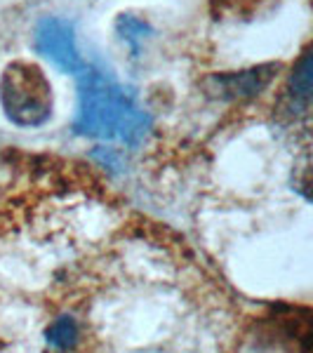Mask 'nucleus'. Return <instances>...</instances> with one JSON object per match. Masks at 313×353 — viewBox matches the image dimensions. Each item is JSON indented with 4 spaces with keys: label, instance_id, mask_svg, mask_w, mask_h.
<instances>
[{
    "label": "nucleus",
    "instance_id": "f257e3e1",
    "mask_svg": "<svg viewBox=\"0 0 313 353\" xmlns=\"http://www.w3.org/2000/svg\"><path fill=\"white\" fill-rule=\"evenodd\" d=\"M151 116L130 90L101 68H83L78 76V113L73 130L81 137L137 146L151 132Z\"/></svg>",
    "mask_w": 313,
    "mask_h": 353
},
{
    "label": "nucleus",
    "instance_id": "f03ea898",
    "mask_svg": "<svg viewBox=\"0 0 313 353\" xmlns=\"http://www.w3.org/2000/svg\"><path fill=\"white\" fill-rule=\"evenodd\" d=\"M52 88L45 71L33 61H10L0 76V106L10 123L41 128L52 116Z\"/></svg>",
    "mask_w": 313,
    "mask_h": 353
},
{
    "label": "nucleus",
    "instance_id": "7ed1b4c3",
    "mask_svg": "<svg viewBox=\"0 0 313 353\" xmlns=\"http://www.w3.org/2000/svg\"><path fill=\"white\" fill-rule=\"evenodd\" d=\"M33 43H36V50L45 59L52 61L64 73L81 76L83 68L88 66L81 52H78L73 26L59 19V17H45V19L38 21L36 31H33Z\"/></svg>",
    "mask_w": 313,
    "mask_h": 353
},
{
    "label": "nucleus",
    "instance_id": "20e7f679",
    "mask_svg": "<svg viewBox=\"0 0 313 353\" xmlns=\"http://www.w3.org/2000/svg\"><path fill=\"white\" fill-rule=\"evenodd\" d=\"M278 73V64H259L243 71H229V73H214L205 78L203 90L208 97L219 101H243L259 97L266 88L273 83Z\"/></svg>",
    "mask_w": 313,
    "mask_h": 353
},
{
    "label": "nucleus",
    "instance_id": "39448f33",
    "mask_svg": "<svg viewBox=\"0 0 313 353\" xmlns=\"http://www.w3.org/2000/svg\"><path fill=\"white\" fill-rule=\"evenodd\" d=\"M311 52L306 50L301 54V59L297 61L294 66V73H292V81H290V104H292L294 113L297 111H306L309 109V101H311Z\"/></svg>",
    "mask_w": 313,
    "mask_h": 353
},
{
    "label": "nucleus",
    "instance_id": "423d86ee",
    "mask_svg": "<svg viewBox=\"0 0 313 353\" xmlns=\"http://www.w3.org/2000/svg\"><path fill=\"white\" fill-rule=\"evenodd\" d=\"M78 339H81V327H78L73 316H59L57 321L50 323L48 330H45V341H48V346L59 353L76 349Z\"/></svg>",
    "mask_w": 313,
    "mask_h": 353
},
{
    "label": "nucleus",
    "instance_id": "0eeeda50",
    "mask_svg": "<svg viewBox=\"0 0 313 353\" xmlns=\"http://www.w3.org/2000/svg\"><path fill=\"white\" fill-rule=\"evenodd\" d=\"M118 31H121L123 41L130 45V48H139V45H144L146 38L151 36V28L144 24V21L134 19L132 14H123L121 19H118Z\"/></svg>",
    "mask_w": 313,
    "mask_h": 353
}]
</instances>
